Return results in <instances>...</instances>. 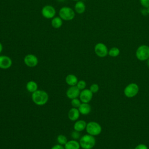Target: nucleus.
I'll return each instance as SVG.
<instances>
[{"label": "nucleus", "mask_w": 149, "mask_h": 149, "mask_svg": "<svg viewBox=\"0 0 149 149\" xmlns=\"http://www.w3.org/2000/svg\"><path fill=\"white\" fill-rule=\"evenodd\" d=\"M86 5L81 1H78L74 5V10L77 14H82L86 10Z\"/></svg>", "instance_id": "15"}, {"label": "nucleus", "mask_w": 149, "mask_h": 149, "mask_svg": "<svg viewBox=\"0 0 149 149\" xmlns=\"http://www.w3.org/2000/svg\"><path fill=\"white\" fill-rule=\"evenodd\" d=\"M147 66L149 67V58L147 60Z\"/></svg>", "instance_id": "31"}, {"label": "nucleus", "mask_w": 149, "mask_h": 149, "mask_svg": "<svg viewBox=\"0 0 149 149\" xmlns=\"http://www.w3.org/2000/svg\"><path fill=\"white\" fill-rule=\"evenodd\" d=\"M58 1H59V2H65V1H66V0H57Z\"/></svg>", "instance_id": "32"}, {"label": "nucleus", "mask_w": 149, "mask_h": 149, "mask_svg": "<svg viewBox=\"0 0 149 149\" xmlns=\"http://www.w3.org/2000/svg\"><path fill=\"white\" fill-rule=\"evenodd\" d=\"M87 125V123L84 120H77L76 122L74 123L73 128L74 130H76L77 132H81L86 129Z\"/></svg>", "instance_id": "16"}, {"label": "nucleus", "mask_w": 149, "mask_h": 149, "mask_svg": "<svg viewBox=\"0 0 149 149\" xmlns=\"http://www.w3.org/2000/svg\"><path fill=\"white\" fill-rule=\"evenodd\" d=\"M31 99L33 102L37 105L42 106L47 103L49 99V95L45 91L37 90L32 93Z\"/></svg>", "instance_id": "1"}, {"label": "nucleus", "mask_w": 149, "mask_h": 149, "mask_svg": "<svg viewBox=\"0 0 149 149\" xmlns=\"http://www.w3.org/2000/svg\"><path fill=\"white\" fill-rule=\"evenodd\" d=\"M147 12H148V14H149V7L147 8Z\"/></svg>", "instance_id": "33"}, {"label": "nucleus", "mask_w": 149, "mask_h": 149, "mask_svg": "<svg viewBox=\"0 0 149 149\" xmlns=\"http://www.w3.org/2000/svg\"><path fill=\"white\" fill-rule=\"evenodd\" d=\"M71 137L73 139V140H77L80 137V134L79 132L74 130L71 133Z\"/></svg>", "instance_id": "26"}, {"label": "nucleus", "mask_w": 149, "mask_h": 149, "mask_svg": "<svg viewBox=\"0 0 149 149\" xmlns=\"http://www.w3.org/2000/svg\"><path fill=\"white\" fill-rule=\"evenodd\" d=\"M70 103H71V105L73 107L78 108L79 107V106L80 105V104H81V102L80 100V99H78L77 98H76L72 99Z\"/></svg>", "instance_id": "23"}, {"label": "nucleus", "mask_w": 149, "mask_h": 149, "mask_svg": "<svg viewBox=\"0 0 149 149\" xmlns=\"http://www.w3.org/2000/svg\"><path fill=\"white\" fill-rule=\"evenodd\" d=\"M2 50H3V45L1 44V42H0V54L2 52Z\"/></svg>", "instance_id": "30"}, {"label": "nucleus", "mask_w": 149, "mask_h": 149, "mask_svg": "<svg viewBox=\"0 0 149 149\" xmlns=\"http://www.w3.org/2000/svg\"><path fill=\"white\" fill-rule=\"evenodd\" d=\"M99 86L98 84H96V83H94L92 84L90 86V90L94 94V93H96L99 91Z\"/></svg>", "instance_id": "25"}, {"label": "nucleus", "mask_w": 149, "mask_h": 149, "mask_svg": "<svg viewBox=\"0 0 149 149\" xmlns=\"http://www.w3.org/2000/svg\"><path fill=\"white\" fill-rule=\"evenodd\" d=\"M139 91V87L135 83H131L127 85L123 90L124 95L127 98L135 97Z\"/></svg>", "instance_id": "6"}, {"label": "nucleus", "mask_w": 149, "mask_h": 149, "mask_svg": "<svg viewBox=\"0 0 149 149\" xmlns=\"http://www.w3.org/2000/svg\"><path fill=\"white\" fill-rule=\"evenodd\" d=\"M140 2L143 8L147 9L149 7V0H140Z\"/></svg>", "instance_id": "27"}, {"label": "nucleus", "mask_w": 149, "mask_h": 149, "mask_svg": "<svg viewBox=\"0 0 149 149\" xmlns=\"http://www.w3.org/2000/svg\"><path fill=\"white\" fill-rule=\"evenodd\" d=\"M80 112L77 108H72L68 112V118L72 121H76L80 116Z\"/></svg>", "instance_id": "13"}, {"label": "nucleus", "mask_w": 149, "mask_h": 149, "mask_svg": "<svg viewBox=\"0 0 149 149\" xmlns=\"http://www.w3.org/2000/svg\"><path fill=\"white\" fill-rule=\"evenodd\" d=\"M95 54L100 58H104L108 55V49L107 45L102 42H98L94 46Z\"/></svg>", "instance_id": "8"}, {"label": "nucleus", "mask_w": 149, "mask_h": 149, "mask_svg": "<svg viewBox=\"0 0 149 149\" xmlns=\"http://www.w3.org/2000/svg\"><path fill=\"white\" fill-rule=\"evenodd\" d=\"M80 93V90L76 86H70L69 88H68V89L66 90V95L68 98L72 100L79 97Z\"/></svg>", "instance_id": "12"}, {"label": "nucleus", "mask_w": 149, "mask_h": 149, "mask_svg": "<svg viewBox=\"0 0 149 149\" xmlns=\"http://www.w3.org/2000/svg\"><path fill=\"white\" fill-rule=\"evenodd\" d=\"M78 109L80 114L83 115H87L89 114L91 111V107L88 103H83L81 102Z\"/></svg>", "instance_id": "14"}, {"label": "nucleus", "mask_w": 149, "mask_h": 149, "mask_svg": "<svg viewBox=\"0 0 149 149\" xmlns=\"http://www.w3.org/2000/svg\"><path fill=\"white\" fill-rule=\"evenodd\" d=\"M120 54V50L118 48L114 47L108 50V55L111 57H116Z\"/></svg>", "instance_id": "21"}, {"label": "nucleus", "mask_w": 149, "mask_h": 149, "mask_svg": "<svg viewBox=\"0 0 149 149\" xmlns=\"http://www.w3.org/2000/svg\"><path fill=\"white\" fill-rule=\"evenodd\" d=\"M23 62L27 66L30 68H34L37 65L38 63V59L35 55L29 54L24 57Z\"/></svg>", "instance_id": "9"}, {"label": "nucleus", "mask_w": 149, "mask_h": 149, "mask_svg": "<svg viewBox=\"0 0 149 149\" xmlns=\"http://www.w3.org/2000/svg\"><path fill=\"white\" fill-rule=\"evenodd\" d=\"M86 82L83 80H80L79 81H78L77 84H76V86L77 87V88L80 90H83L84 89L86 88Z\"/></svg>", "instance_id": "24"}, {"label": "nucleus", "mask_w": 149, "mask_h": 149, "mask_svg": "<svg viewBox=\"0 0 149 149\" xmlns=\"http://www.w3.org/2000/svg\"><path fill=\"white\" fill-rule=\"evenodd\" d=\"M12 65V59L6 55H0V69H8Z\"/></svg>", "instance_id": "11"}, {"label": "nucleus", "mask_w": 149, "mask_h": 149, "mask_svg": "<svg viewBox=\"0 0 149 149\" xmlns=\"http://www.w3.org/2000/svg\"><path fill=\"white\" fill-rule=\"evenodd\" d=\"M56 140H57L58 144L62 145V146H64L68 141L67 137L63 134H59L57 137Z\"/></svg>", "instance_id": "22"}, {"label": "nucleus", "mask_w": 149, "mask_h": 149, "mask_svg": "<svg viewBox=\"0 0 149 149\" xmlns=\"http://www.w3.org/2000/svg\"><path fill=\"white\" fill-rule=\"evenodd\" d=\"M86 130L87 134L95 136L99 135L101 133L102 127L98 122L95 121H91L88 123H87Z\"/></svg>", "instance_id": "4"}, {"label": "nucleus", "mask_w": 149, "mask_h": 149, "mask_svg": "<svg viewBox=\"0 0 149 149\" xmlns=\"http://www.w3.org/2000/svg\"><path fill=\"white\" fill-rule=\"evenodd\" d=\"M93 93L90 90V89L85 88L80 91L79 95V99L81 102L88 103L93 98Z\"/></svg>", "instance_id": "10"}, {"label": "nucleus", "mask_w": 149, "mask_h": 149, "mask_svg": "<svg viewBox=\"0 0 149 149\" xmlns=\"http://www.w3.org/2000/svg\"><path fill=\"white\" fill-rule=\"evenodd\" d=\"M41 15L45 19H52L56 15V10L53 6L46 5L41 9Z\"/></svg>", "instance_id": "7"}, {"label": "nucleus", "mask_w": 149, "mask_h": 149, "mask_svg": "<svg viewBox=\"0 0 149 149\" xmlns=\"http://www.w3.org/2000/svg\"><path fill=\"white\" fill-rule=\"evenodd\" d=\"M26 88L29 92L33 93L38 90V85L35 81L30 80L26 83Z\"/></svg>", "instance_id": "20"}, {"label": "nucleus", "mask_w": 149, "mask_h": 149, "mask_svg": "<svg viewBox=\"0 0 149 149\" xmlns=\"http://www.w3.org/2000/svg\"><path fill=\"white\" fill-rule=\"evenodd\" d=\"M79 143L83 149H92L95 145L96 140L94 136L86 134L80 137Z\"/></svg>", "instance_id": "2"}, {"label": "nucleus", "mask_w": 149, "mask_h": 149, "mask_svg": "<svg viewBox=\"0 0 149 149\" xmlns=\"http://www.w3.org/2000/svg\"><path fill=\"white\" fill-rule=\"evenodd\" d=\"M51 149H65V147L62 145L58 144L52 146Z\"/></svg>", "instance_id": "29"}, {"label": "nucleus", "mask_w": 149, "mask_h": 149, "mask_svg": "<svg viewBox=\"0 0 149 149\" xmlns=\"http://www.w3.org/2000/svg\"><path fill=\"white\" fill-rule=\"evenodd\" d=\"M65 149H80V145L76 140H71L64 145Z\"/></svg>", "instance_id": "18"}, {"label": "nucleus", "mask_w": 149, "mask_h": 149, "mask_svg": "<svg viewBox=\"0 0 149 149\" xmlns=\"http://www.w3.org/2000/svg\"><path fill=\"white\" fill-rule=\"evenodd\" d=\"M51 24L53 28L58 29L62 27L63 24V20L59 16H56L51 19Z\"/></svg>", "instance_id": "19"}, {"label": "nucleus", "mask_w": 149, "mask_h": 149, "mask_svg": "<svg viewBox=\"0 0 149 149\" xmlns=\"http://www.w3.org/2000/svg\"><path fill=\"white\" fill-rule=\"evenodd\" d=\"M136 56L140 61H147L149 58V46L141 45L136 49Z\"/></svg>", "instance_id": "5"}, {"label": "nucleus", "mask_w": 149, "mask_h": 149, "mask_svg": "<svg viewBox=\"0 0 149 149\" xmlns=\"http://www.w3.org/2000/svg\"><path fill=\"white\" fill-rule=\"evenodd\" d=\"M59 16L64 21H70L75 16L74 10L69 6H63L59 10Z\"/></svg>", "instance_id": "3"}, {"label": "nucleus", "mask_w": 149, "mask_h": 149, "mask_svg": "<svg viewBox=\"0 0 149 149\" xmlns=\"http://www.w3.org/2000/svg\"><path fill=\"white\" fill-rule=\"evenodd\" d=\"M78 81L79 80L76 76L73 74H68L65 77V81L66 84L70 86H76Z\"/></svg>", "instance_id": "17"}, {"label": "nucleus", "mask_w": 149, "mask_h": 149, "mask_svg": "<svg viewBox=\"0 0 149 149\" xmlns=\"http://www.w3.org/2000/svg\"><path fill=\"white\" fill-rule=\"evenodd\" d=\"M134 149H148V148L144 144H139L135 147Z\"/></svg>", "instance_id": "28"}, {"label": "nucleus", "mask_w": 149, "mask_h": 149, "mask_svg": "<svg viewBox=\"0 0 149 149\" xmlns=\"http://www.w3.org/2000/svg\"><path fill=\"white\" fill-rule=\"evenodd\" d=\"M72 1H80V0H72Z\"/></svg>", "instance_id": "34"}]
</instances>
